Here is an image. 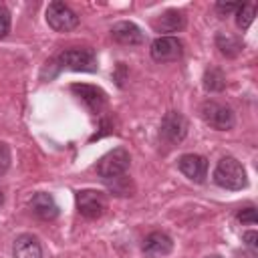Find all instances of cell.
I'll return each mask as SVG.
<instances>
[{"instance_id":"cell-21","label":"cell","mask_w":258,"mask_h":258,"mask_svg":"<svg viewBox=\"0 0 258 258\" xmlns=\"http://www.w3.org/2000/svg\"><path fill=\"white\" fill-rule=\"evenodd\" d=\"M10 32V12L6 6L0 4V38H4Z\"/></svg>"},{"instance_id":"cell-24","label":"cell","mask_w":258,"mask_h":258,"mask_svg":"<svg viewBox=\"0 0 258 258\" xmlns=\"http://www.w3.org/2000/svg\"><path fill=\"white\" fill-rule=\"evenodd\" d=\"M238 8H240V4H232V2H228V4L218 2V4H216V10H218L220 14H224V16H226V14H230V12H236Z\"/></svg>"},{"instance_id":"cell-20","label":"cell","mask_w":258,"mask_h":258,"mask_svg":"<svg viewBox=\"0 0 258 258\" xmlns=\"http://www.w3.org/2000/svg\"><path fill=\"white\" fill-rule=\"evenodd\" d=\"M10 159H12V155H10V147H8L6 143L0 141V175H4V173L8 171V167H10Z\"/></svg>"},{"instance_id":"cell-23","label":"cell","mask_w":258,"mask_h":258,"mask_svg":"<svg viewBox=\"0 0 258 258\" xmlns=\"http://www.w3.org/2000/svg\"><path fill=\"white\" fill-rule=\"evenodd\" d=\"M242 240H244V244L254 252L256 248H258V234L254 232V230H250V232H244L242 234Z\"/></svg>"},{"instance_id":"cell-11","label":"cell","mask_w":258,"mask_h":258,"mask_svg":"<svg viewBox=\"0 0 258 258\" xmlns=\"http://www.w3.org/2000/svg\"><path fill=\"white\" fill-rule=\"evenodd\" d=\"M111 36H113L115 42L125 44V46H135V44H143L145 42L143 30L135 22H129V20H121V22L113 24Z\"/></svg>"},{"instance_id":"cell-18","label":"cell","mask_w":258,"mask_h":258,"mask_svg":"<svg viewBox=\"0 0 258 258\" xmlns=\"http://www.w3.org/2000/svg\"><path fill=\"white\" fill-rule=\"evenodd\" d=\"M254 16H256V4L254 2H248V4H240V8L236 10V26L244 32L250 28V24L254 22Z\"/></svg>"},{"instance_id":"cell-1","label":"cell","mask_w":258,"mask_h":258,"mask_svg":"<svg viewBox=\"0 0 258 258\" xmlns=\"http://www.w3.org/2000/svg\"><path fill=\"white\" fill-rule=\"evenodd\" d=\"M214 181L220 187L232 189V191L242 189V187L248 185V177H246L244 165L236 157H232V155H226V157H222L218 161V165L214 169Z\"/></svg>"},{"instance_id":"cell-15","label":"cell","mask_w":258,"mask_h":258,"mask_svg":"<svg viewBox=\"0 0 258 258\" xmlns=\"http://www.w3.org/2000/svg\"><path fill=\"white\" fill-rule=\"evenodd\" d=\"M153 28L155 32H179L185 28V14L179 10H165L153 20Z\"/></svg>"},{"instance_id":"cell-9","label":"cell","mask_w":258,"mask_h":258,"mask_svg":"<svg viewBox=\"0 0 258 258\" xmlns=\"http://www.w3.org/2000/svg\"><path fill=\"white\" fill-rule=\"evenodd\" d=\"M177 169L187 179H191L196 183H204V179L208 177V159L198 153H183L177 159Z\"/></svg>"},{"instance_id":"cell-14","label":"cell","mask_w":258,"mask_h":258,"mask_svg":"<svg viewBox=\"0 0 258 258\" xmlns=\"http://www.w3.org/2000/svg\"><path fill=\"white\" fill-rule=\"evenodd\" d=\"M12 256L14 258H42V246L36 236L32 234H20L14 240L12 246Z\"/></svg>"},{"instance_id":"cell-16","label":"cell","mask_w":258,"mask_h":258,"mask_svg":"<svg viewBox=\"0 0 258 258\" xmlns=\"http://www.w3.org/2000/svg\"><path fill=\"white\" fill-rule=\"evenodd\" d=\"M216 46H218V50L224 54V56H228V58H234V56H238L240 52H242V40L238 38V36H234V34H230V32H218L216 34Z\"/></svg>"},{"instance_id":"cell-13","label":"cell","mask_w":258,"mask_h":258,"mask_svg":"<svg viewBox=\"0 0 258 258\" xmlns=\"http://www.w3.org/2000/svg\"><path fill=\"white\" fill-rule=\"evenodd\" d=\"M30 210L40 220H54L58 216V206H56L54 198L50 194H46V191H38V194L32 196Z\"/></svg>"},{"instance_id":"cell-7","label":"cell","mask_w":258,"mask_h":258,"mask_svg":"<svg viewBox=\"0 0 258 258\" xmlns=\"http://www.w3.org/2000/svg\"><path fill=\"white\" fill-rule=\"evenodd\" d=\"M187 135V121L185 117L179 113V111H167L161 119V125H159V137L169 143V145H175V143H181Z\"/></svg>"},{"instance_id":"cell-2","label":"cell","mask_w":258,"mask_h":258,"mask_svg":"<svg viewBox=\"0 0 258 258\" xmlns=\"http://www.w3.org/2000/svg\"><path fill=\"white\" fill-rule=\"evenodd\" d=\"M131 165V155L125 147H115L109 153H105L97 163V175L107 183L115 181L123 175H127V169Z\"/></svg>"},{"instance_id":"cell-6","label":"cell","mask_w":258,"mask_h":258,"mask_svg":"<svg viewBox=\"0 0 258 258\" xmlns=\"http://www.w3.org/2000/svg\"><path fill=\"white\" fill-rule=\"evenodd\" d=\"M77 210L87 220H97L107 210V198L99 189H79L77 191Z\"/></svg>"},{"instance_id":"cell-4","label":"cell","mask_w":258,"mask_h":258,"mask_svg":"<svg viewBox=\"0 0 258 258\" xmlns=\"http://www.w3.org/2000/svg\"><path fill=\"white\" fill-rule=\"evenodd\" d=\"M58 64L79 73H95L97 71V54L93 48H67L58 54Z\"/></svg>"},{"instance_id":"cell-8","label":"cell","mask_w":258,"mask_h":258,"mask_svg":"<svg viewBox=\"0 0 258 258\" xmlns=\"http://www.w3.org/2000/svg\"><path fill=\"white\" fill-rule=\"evenodd\" d=\"M151 58L157 62H173L177 58H181L183 54V42L177 36L165 34V36H157L151 42Z\"/></svg>"},{"instance_id":"cell-25","label":"cell","mask_w":258,"mask_h":258,"mask_svg":"<svg viewBox=\"0 0 258 258\" xmlns=\"http://www.w3.org/2000/svg\"><path fill=\"white\" fill-rule=\"evenodd\" d=\"M2 204H4V194H2V189H0V208H2Z\"/></svg>"},{"instance_id":"cell-3","label":"cell","mask_w":258,"mask_h":258,"mask_svg":"<svg viewBox=\"0 0 258 258\" xmlns=\"http://www.w3.org/2000/svg\"><path fill=\"white\" fill-rule=\"evenodd\" d=\"M202 119L216 131H230L236 125V115L230 105L220 101H206L202 105Z\"/></svg>"},{"instance_id":"cell-26","label":"cell","mask_w":258,"mask_h":258,"mask_svg":"<svg viewBox=\"0 0 258 258\" xmlns=\"http://www.w3.org/2000/svg\"><path fill=\"white\" fill-rule=\"evenodd\" d=\"M206 258H222V256H218V254H212V256H206Z\"/></svg>"},{"instance_id":"cell-12","label":"cell","mask_w":258,"mask_h":258,"mask_svg":"<svg viewBox=\"0 0 258 258\" xmlns=\"http://www.w3.org/2000/svg\"><path fill=\"white\" fill-rule=\"evenodd\" d=\"M141 250L145 258H163L173 250V240L165 232H151L143 240Z\"/></svg>"},{"instance_id":"cell-17","label":"cell","mask_w":258,"mask_h":258,"mask_svg":"<svg viewBox=\"0 0 258 258\" xmlns=\"http://www.w3.org/2000/svg\"><path fill=\"white\" fill-rule=\"evenodd\" d=\"M204 89L210 93H220L226 89V75L218 67H210L204 73Z\"/></svg>"},{"instance_id":"cell-19","label":"cell","mask_w":258,"mask_h":258,"mask_svg":"<svg viewBox=\"0 0 258 258\" xmlns=\"http://www.w3.org/2000/svg\"><path fill=\"white\" fill-rule=\"evenodd\" d=\"M107 185H109V189L113 191V194H117V196H131V181L127 179V175H123V177H119V179H115V181H107Z\"/></svg>"},{"instance_id":"cell-22","label":"cell","mask_w":258,"mask_h":258,"mask_svg":"<svg viewBox=\"0 0 258 258\" xmlns=\"http://www.w3.org/2000/svg\"><path fill=\"white\" fill-rule=\"evenodd\" d=\"M238 220L242 222V224H256V210L250 206V208H244L242 212H238Z\"/></svg>"},{"instance_id":"cell-5","label":"cell","mask_w":258,"mask_h":258,"mask_svg":"<svg viewBox=\"0 0 258 258\" xmlns=\"http://www.w3.org/2000/svg\"><path fill=\"white\" fill-rule=\"evenodd\" d=\"M46 22L56 32H69V30L79 26V16L69 4H64L60 0H54L46 8Z\"/></svg>"},{"instance_id":"cell-10","label":"cell","mask_w":258,"mask_h":258,"mask_svg":"<svg viewBox=\"0 0 258 258\" xmlns=\"http://www.w3.org/2000/svg\"><path fill=\"white\" fill-rule=\"evenodd\" d=\"M71 91L87 105L89 111L93 113H101L107 105V95L103 89L95 87V85H85V83H75L71 85Z\"/></svg>"}]
</instances>
